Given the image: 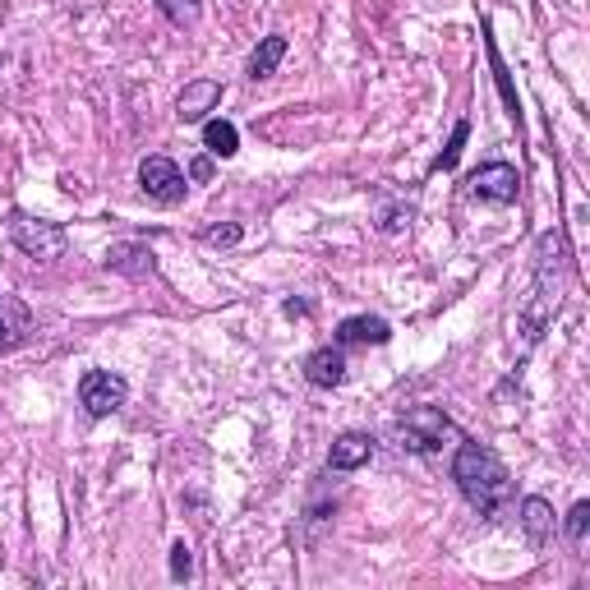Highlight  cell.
Masks as SVG:
<instances>
[{
	"label": "cell",
	"mask_w": 590,
	"mask_h": 590,
	"mask_svg": "<svg viewBox=\"0 0 590 590\" xmlns=\"http://www.w3.org/2000/svg\"><path fill=\"white\" fill-rule=\"evenodd\" d=\"M452 480H457L462 499L476 507L480 517H499L507 503H513V476L507 466L480 443H462L457 457H452Z\"/></svg>",
	"instance_id": "1"
},
{
	"label": "cell",
	"mask_w": 590,
	"mask_h": 590,
	"mask_svg": "<svg viewBox=\"0 0 590 590\" xmlns=\"http://www.w3.org/2000/svg\"><path fill=\"white\" fill-rule=\"evenodd\" d=\"M397 429H402V443L410 452H439L443 443H462L457 425H452L439 406H410Z\"/></svg>",
	"instance_id": "2"
},
{
	"label": "cell",
	"mask_w": 590,
	"mask_h": 590,
	"mask_svg": "<svg viewBox=\"0 0 590 590\" xmlns=\"http://www.w3.org/2000/svg\"><path fill=\"white\" fill-rule=\"evenodd\" d=\"M10 235H14V245L28 254V259L37 263H51V259H61L65 254V231L47 222V218H28V212H14L10 218Z\"/></svg>",
	"instance_id": "3"
},
{
	"label": "cell",
	"mask_w": 590,
	"mask_h": 590,
	"mask_svg": "<svg viewBox=\"0 0 590 590\" xmlns=\"http://www.w3.org/2000/svg\"><path fill=\"white\" fill-rule=\"evenodd\" d=\"M125 397H130V383L111 369H88L84 379H78V402H84V410L93 420L115 416V410L125 406Z\"/></svg>",
	"instance_id": "4"
},
{
	"label": "cell",
	"mask_w": 590,
	"mask_h": 590,
	"mask_svg": "<svg viewBox=\"0 0 590 590\" xmlns=\"http://www.w3.org/2000/svg\"><path fill=\"white\" fill-rule=\"evenodd\" d=\"M139 185H144V194L148 199H157V204H181L185 199V175H181V167L171 162V157H162V152H152V157H144V167H139Z\"/></svg>",
	"instance_id": "5"
},
{
	"label": "cell",
	"mask_w": 590,
	"mask_h": 590,
	"mask_svg": "<svg viewBox=\"0 0 590 590\" xmlns=\"http://www.w3.org/2000/svg\"><path fill=\"white\" fill-rule=\"evenodd\" d=\"M470 194L484 199V204H517L521 175H517V167H507V162H484L480 171H470Z\"/></svg>",
	"instance_id": "6"
},
{
	"label": "cell",
	"mask_w": 590,
	"mask_h": 590,
	"mask_svg": "<svg viewBox=\"0 0 590 590\" xmlns=\"http://www.w3.org/2000/svg\"><path fill=\"white\" fill-rule=\"evenodd\" d=\"M218 102H222L218 78H189L181 97H175V115H181L185 125H199V121H208V111H218Z\"/></svg>",
	"instance_id": "7"
},
{
	"label": "cell",
	"mask_w": 590,
	"mask_h": 590,
	"mask_svg": "<svg viewBox=\"0 0 590 590\" xmlns=\"http://www.w3.org/2000/svg\"><path fill=\"white\" fill-rule=\"evenodd\" d=\"M305 379L314 388H342L346 383V356L342 346H319L314 356L305 360Z\"/></svg>",
	"instance_id": "8"
},
{
	"label": "cell",
	"mask_w": 590,
	"mask_h": 590,
	"mask_svg": "<svg viewBox=\"0 0 590 590\" xmlns=\"http://www.w3.org/2000/svg\"><path fill=\"white\" fill-rule=\"evenodd\" d=\"M107 268H111V272H125V278H152L157 259H152V249H148V245H139V241H121V245H111V249H107Z\"/></svg>",
	"instance_id": "9"
},
{
	"label": "cell",
	"mask_w": 590,
	"mask_h": 590,
	"mask_svg": "<svg viewBox=\"0 0 590 590\" xmlns=\"http://www.w3.org/2000/svg\"><path fill=\"white\" fill-rule=\"evenodd\" d=\"M392 337L388 319H379V314H356V319H346L337 328V342L342 346H383Z\"/></svg>",
	"instance_id": "10"
},
{
	"label": "cell",
	"mask_w": 590,
	"mask_h": 590,
	"mask_svg": "<svg viewBox=\"0 0 590 590\" xmlns=\"http://www.w3.org/2000/svg\"><path fill=\"white\" fill-rule=\"evenodd\" d=\"M28 328H33V319H28L24 300H14V295H0V351H14L19 342L28 337Z\"/></svg>",
	"instance_id": "11"
},
{
	"label": "cell",
	"mask_w": 590,
	"mask_h": 590,
	"mask_svg": "<svg viewBox=\"0 0 590 590\" xmlns=\"http://www.w3.org/2000/svg\"><path fill=\"white\" fill-rule=\"evenodd\" d=\"M369 457H373V439H369V434H356V429H351V434H342L337 443H332L328 466H332V470H356V466H365Z\"/></svg>",
	"instance_id": "12"
},
{
	"label": "cell",
	"mask_w": 590,
	"mask_h": 590,
	"mask_svg": "<svg viewBox=\"0 0 590 590\" xmlns=\"http://www.w3.org/2000/svg\"><path fill=\"white\" fill-rule=\"evenodd\" d=\"M282 61H286V37L272 33V37H263V42L254 47V56H249V78H272Z\"/></svg>",
	"instance_id": "13"
},
{
	"label": "cell",
	"mask_w": 590,
	"mask_h": 590,
	"mask_svg": "<svg viewBox=\"0 0 590 590\" xmlns=\"http://www.w3.org/2000/svg\"><path fill=\"white\" fill-rule=\"evenodd\" d=\"M521 526H526V536L544 544L549 536H554V507H549L544 499H526L521 503Z\"/></svg>",
	"instance_id": "14"
},
{
	"label": "cell",
	"mask_w": 590,
	"mask_h": 590,
	"mask_svg": "<svg viewBox=\"0 0 590 590\" xmlns=\"http://www.w3.org/2000/svg\"><path fill=\"white\" fill-rule=\"evenodd\" d=\"M204 148H208V157H235L241 152V130H235L231 121H208L204 125Z\"/></svg>",
	"instance_id": "15"
},
{
	"label": "cell",
	"mask_w": 590,
	"mask_h": 590,
	"mask_svg": "<svg viewBox=\"0 0 590 590\" xmlns=\"http://www.w3.org/2000/svg\"><path fill=\"white\" fill-rule=\"evenodd\" d=\"M410 218H416V208H410V204H388V194H383V208H379V231H383V235L406 231Z\"/></svg>",
	"instance_id": "16"
},
{
	"label": "cell",
	"mask_w": 590,
	"mask_h": 590,
	"mask_svg": "<svg viewBox=\"0 0 590 590\" xmlns=\"http://www.w3.org/2000/svg\"><path fill=\"white\" fill-rule=\"evenodd\" d=\"M157 10H162L167 24H175V28H194V24H199V0H157Z\"/></svg>",
	"instance_id": "17"
},
{
	"label": "cell",
	"mask_w": 590,
	"mask_h": 590,
	"mask_svg": "<svg viewBox=\"0 0 590 590\" xmlns=\"http://www.w3.org/2000/svg\"><path fill=\"white\" fill-rule=\"evenodd\" d=\"M466 134H470L466 121L452 125V139H447V148L434 157V171H452V167H457V157H462V148H466Z\"/></svg>",
	"instance_id": "18"
},
{
	"label": "cell",
	"mask_w": 590,
	"mask_h": 590,
	"mask_svg": "<svg viewBox=\"0 0 590 590\" xmlns=\"http://www.w3.org/2000/svg\"><path fill=\"white\" fill-rule=\"evenodd\" d=\"M241 222H222V226H208L204 231V245H212V249H231V245H241Z\"/></svg>",
	"instance_id": "19"
},
{
	"label": "cell",
	"mask_w": 590,
	"mask_h": 590,
	"mask_svg": "<svg viewBox=\"0 0 590 590\" xmlns=\"http://www.w3.org/2000/svg\"><path fill=\"white\" fill-rule=\"evenodd\" d=\"M563 530H567V540H573V544H581V540H586V530H590V503H577L573 513H567Z\"/></svg>",
	"instance_id": "20"
},
{
	"label": "cell",
	"mask_w": 590,
	"mask_h": 590,
	"mask_svg": "<svg viewBox=\"0 0 590 590\" xmlns=\"http://www.w3.org/2000/svg\"><path fill=\"white\" fill-rule=\"evenodd\" d=\"M171 577H175V581H185V577H189V549H185V540L171 549Z\"/></svg>",
	"instance_id": "21"
},
{
	"label": "cell",
	"mask_w": 590,
	"mask_h": 590,
	"mask_svg": "<svg viewBox=\"0 0 590 590\" xmlns=\"http://www.w3.org/2000/svg\"><path fill=\"white\" fill-rule=\"evenodd\" d=\"M189 175H194V181H208V175H212V162H208V157H199V162L189 167Z\"/></svg>",
	"instance_id": "22"
}]
</instances>
